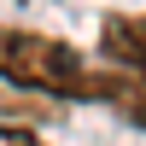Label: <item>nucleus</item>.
<instances>
[{
  "label": "nucleus",
  "instance_id": "20e7f679",
  "mask_svg": "<svg viewBox=\"0 0 146 146\" xmlns=\"http://www.w3.org/2000/svg\"><path fill=\"white\" fill-rule=\"evenodd\" d=\"M0 146H47L41 135H29V129H12V123H0Z\"/></svg>",
  "mask_w": 146,
  "mask_h": 146
},
{
  "label": "nucleus",
  "instance_id": "f257e3e1",
  "mask_svg": "<svg viewBox=\"0 0 146 146\" xmlns=\"http://www.w3.org/2000/svg\"><path fill=\"white\" fill-rule=\"evenodd\" d=\"M0 82L47 94V100L105 105V64H88L70 41L23 29V23H0Z\"/></svg>",
  "mask_w": 146,
  "mask_h": 146
},
{
  "label": "nucleus",
  "instance_id": "f03ea898",
  "mask_svg": "<svg viewBox=\"0 0 146 146\" xmlns=\"http://www.w3.org/2000/svg\"><path fill=\"white\" fill-rule=\"evenodd\" d=\"M100 58H105V70L146 76V12H105L100 18Z\"/></svg>",
  "mask_w": 146,
  "mask_h": 146
},
{
  "label": "nucleus",
  "instance_id": "7ed1b4c3",
  "mask_svg": "<svg viewBox=\"0 0 146 146\" xmlns=\"http://www.w3.org/2000/svg\"><path fill=\"white\" fill-rule=\"evenodd\" d=\"M105 105H111L123 123L146 129V76H123V70H105Z\"/></svg>",
  "mask_w": 146,
  "mask_h": 146
}]
</instances>
